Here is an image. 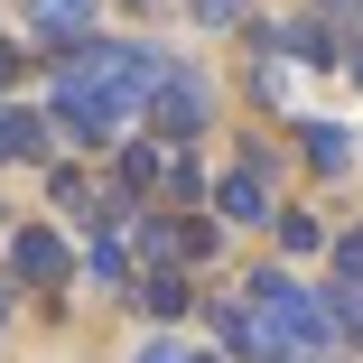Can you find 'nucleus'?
<instances>
[{
  "label": "nucleus",
  "mask_w": 363,
  "mask_h": 363,
  "mask_svg": "<svg viewBox=\"0 0 363 363\" xmlns=\"http://www.w3.org/2000/svg\"><path fill=\"white\" fill-rule=\"evenodd\" d=\"M150 84H159V56L150 47H121V38H84V47H65V65H56V94L94 103L103 121H121L130 103H150Z\"/></svg>",
  "instance_id": "nucleus-1"
},
{
  "label": "nucleus",
  "mask_w": 363,
  "mask_h": 363,
  "mask_svg": "<svg viewBox=\"0 0 363 363\" xmlns=\"http://www.w3.org/2000/svg\"><path fill=\"white\" fill-rule=\"evenodd\" d=\"M252 317H261V335L279 345V354H317L326 345V298H308V289L298 279H289V270H252V298H242Z\"/></svg>",
  "instance_id": "nucleus-2"
},
{
  "label": "nucleus",
  "mask_w": 363,
  "mask_h": 363,
  "mask_svg": "<svg viewBox=\"0 0 363 363\" xmlns=\"http://www.w3.org/2000/svg\"><path fill=\"white\" fill-rule=\"evenodd\" d=\"M140 112H150V130L159 140H196L205 130V75H177V65H159V84H150V103H140Z\"/></svg>",
  "instance_id": "nucleus-3"
},
{
  "label": "nucleus",
  "mask_w": 363,
  "mask_h": 363,
  "mask_svg": "<svg viewBox=\"0 0 363 363\" xmlns=\"http://www.w3.org/2000/svg\"><path fill=\"white\" fill-rule=\"evenodd\" d=\"M214 214H224V224H261V214H270V159H261V150L214 186Z\"/></svg>",
  "instance_id": "nucleus-4"
},
{
  "label": "nucleus",
  "mask_w": 363,
  "mask_h": 363,
  "mask_svg": "<svg viewBox=\"0 0 363 363\" xmlns=\"http://www.w3.org/2000/svg\"><path fill=\"white\" fill-rule=\"evenodd\" d=\"M10 261H19V279H38V289H56L65 279V261H75V252H65V233H10Z\"/></svg>",
  "instance_id": "nucleus-5"
},
{
  "label": "nucleus",
  "mask_w": 363,
  "mask_h": 363,
  "mask_svg": "<svg viewBox=\"0 0 363 363\" xmlns=\"http://www.w3.org/2000/svg\"><path fill=\"white\" fill-rule=\"evenodd\" d=\"M261 47H270V56H298V65H326V56H335V38H326L317 19H270Z\"/></svg>",
  "instance_id": "nucleus-6"
},
{
  "label": "nucleus",
  "mask_w": 363,
  "mask_h": 363,
  "mask_svg": "<svg viewBox=\"0 0 363 363\" xmlns=\"http://www.w3.org/2000/svg\"><path fill=\"white\" fill-rule=\"evenodd\" d=\"M38 150H47V121L28 103H0V168H28Z\"/></svg>",
  "instance_id": "nucleus-7"
},
{
  "label": "nucleus",
  "mask_w": 363,
  "mask_h": 363,
  "mask_svg": "<svg viewBox=\"0 0 363 363\" xmlns=\"http://www.w3.org/2000/svg\"><path fill=\"white\" fill-rule=\"evenodd\" d=\"M28 19H38V38H56V47H84V38H94V0H28Z\"/></svg>",
  "instance_id": "nucleus-8"
},
{
  "label": "nucleus",
  "mask_w": 363,
  "mask_h": 363,
  "mask_svg": "<svg viewBox=\"0 0 363 363\" xmlns=\"http://www.w3.org/2000/svg\"><path fill=\"white\" fill-rule=\"evenodd\" d=\"M159 159H168L159 140H130V150H121V196H150L159 186Z\"/></svg>",
  "instance_id": "nucleus-9"
},
{
  "label": "nucleus",
  "mask_w": 363,
  "mask_h": 363,
  "mask_svg": "<svg viewBox=\"0 0 363 363\" xmlns=\"http://www.w3.org/2000/svg\"><path fill=\"white\" fill-rule=\"evenodd\" d=\"M150 196H168V205H196V196H205V168H196V159H159V186H150Z\"/></svg>",
  "instance_id": "nucleus-10"
},
{
  "label": "nucleus",
  "mask_w": 363,
  "mask_h": 363,
  "mask_svg": "<svg viewBox=\"0 0 363 363\" xmlns=\"http://www.w3.org/2000/svg\"><path fill=\"white\" fill-rule=\"evenodd\" d=\"M140 308H150V317H186V279L177 270H150V279H140Z\"/></svg>",
  "instance_id": "nucleus-11"
},
{
  "label": "nucleus",
  "mask_w": 363,
  "mask_h": 363,
  "mask_svg": "<svg viewBox=\"0 0 363 363\" xmlns=\"http://www.w3.org/2000/svg\"><path fill=\"white\" fill-rule=\"evenodd\" d=\"M308 159H317V177H345V168H354V140L317 121V130H308Z\"/></svg>",
  "instance_id": "nucleus-12"
},
{
  "label": "nucleus",
  "mask_w": 363,
  "mask_h": 363,
  "mask_svg": "<svg viewBox=\"0 0 363 363\" xmlns=\"http://www.w3.org/2000/svg\"><path fill=\"white\" fill-rule=\"evenodd\" d=\"M205 252H214V224H196V214L168 224V261H205Z\"/></svg>",
  "instance_id": "nucleus-13"
},
{
  "label": "nucleus",
  "mask_w": 363,
  "mask_h": 363,
  "mask_svg": "<svg viewBox=\"0 0 363 363\" xmlns=\"http://www.w3.org/2000/svg\"><path fill=\"white\" fill-rule=\"evenodd\" d=\"M279 242H289V252H317V214L289 205V214H279Z\"/></svg>",
  "instance_id": "nucleus-14"
},
{
  "label": "nucleus",
  "mask_w": 363,
  "mask_h": 363,
  "mask_svg": "<svg viewBox=\"0 0 363 363\" xmlns=\"http://www.w3.org/2000/svg\"><path fill=\"white\" fill-rule=\"evenodd\" d=\"M326 317H345V335L363 345V289H345V298H326Z\"/></svg>",
  "instance_id": "nucleus-15"
},
{
  "label": "nucleus",
  "mask_w": 363,
  "mask_h": 363,
  "mask_svg": "<svg viewBox=\"0 0 363 363\" xmlns=\"http://www.w3.org/2000/svg\"><path fill=\"white\" fill-rule=\"evenodd\" d=\"M335 261H345V289H363V224H354V233L335 242Z\"/></svg>",
  "instance_id": "nucleus-16"
},
{
  "label": "nucleus",
  "mask_w": 363,
  "mask_h": 363,
  "mask_svg": "<svg viewBox=\"0 0 363 363\" xmlns=\"http://www.w3.org/2000/svg\"><path fill=\"white\" fill-rule=\"evenodd\" d=\"M242 10H252V0H196V19H205V28H224V19H242Z\"/></svg>",
  "instance_id": "nucleus-17"
},
{
  "label": "nucleus",
  "mask_w": 363,
  "mask_h": 363,
  "mask_svg": "<svg viewBox=\"0 0 363 363\" xmlns=\"http://www.w3.org/2000/svg\"><path fill=\"white\" fill-rule=\"evenodd\" d=\"M130 363H196V354H186V345H140Z\"/></svg>",
  "instance_id": "nucleus-18"
},
{
  "label": "nucleus",
  "mask_w": 363,
  "mask_h": 363,
  "mask_svg": "<svg viewBox=\"0 0 363 363\" xmlns=\"http://www.w3.org/2000/svg\"><path fill=\"white\" fill-rule=\"evenodd\" d=\"M10 75H19V47H0V84H10Z\"/></svg>",
  "instance_id": "nucleus-19"
},
{
  "label": "nucleus",
  "mask_w": 363,
  "mask_h": 363,
  "mask_svg": "<svg viewBox=\"0 0 363 363\" xmlns=\"http://www.w3.org/2000/svg\"><path fill=\"white\" fill-rule=\"evenodd\" d=\"M0 326H10V289H0Z\"/></svg>",
  "instance_id": "nucleus-20"
},
{
  "label": "nucleus",
  "mask_w": 363,
  "mask_h": 363,
  "mask_svg": "<svg viewBox=\"0 0 363 363\" xmlns=\"http://www.w3.org/2000/svg\"><path fill=\"white\" fill-rule=\"evenodd\" d=\"M354 84H363V47H354Z\"/></svg>",
  "instance_id": "nucleus-21"
},
{
  "label": "nucleus",
  "mask_w": 363,
  "mask_h": 363,
  "mask_svg": "<svg viewBox=\"0 0 363 363\" xmlns=\"http://www.w3.org/2000/svg\"><path fill=\"white\" fill-rule=\"evenodd\" d=\"M196 363H214V354H196Z\"/></svg>",
  "instance_id": "nucleus-22"
}]
</instances>
